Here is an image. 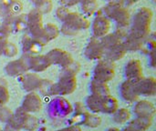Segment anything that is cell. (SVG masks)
Instances as JSON below:
<instances>
[{
    "mask_svg": "<svg viewBox=\"0 0 156 131\" xmlns=\"http://www.w3.org/2000/svg\"><path fill=\"white\" fill-rule=\"evenodd\" d=\"M79 69L80 65L74 62L65 67L60 75L59 81L57 84H53L51 95H68L72 93L77 87L76 74Z\"/></svg>",
    "mask_w": 156,
    "mask_h": 131,
    "instance_id": "6da1fadb",
    "label": "cell"
},
{
    "mask_svg": "<svg viewBox=\"0 0 156 131\" xmlns=\"http://www.w3.org/2000/svg\"><path fill=\"white\" fill-rule=\"evenodd\" d=\"M153 19V12L150 8L144 6L140 8L133 18V24L129 36L144 40L150 35V27Z\"/></svg>",
    "mask_w": 156,
    "mask_h": 131,
    "instance_id": "7a4b0ae2",
    "label": "cell"
},
{
    "mask_svg": "<svg viewBox=\"0 0 156 131\" xmlns=\"http://www.w3.org/2000/svg\"><path fill=\"white\" fill-rule=\"evenodd\" d=\"M90 23L87 17L80 13L69 12L61 26V33L65 36H72L80 30H86L90 27Z\"/></svg>",
    "mask_w": 156,
    "mask_h": 131,
    "instance_id": "3957f363",
    "label": "cell"
},
{
    "mask_svg": "<svg viewBox=\"0 0 156 131\" xmlns=\"http://www.w3.org/2000/svg\"><path fill=\"white\" fill-rule=\"evenodd\" d=\"M101 11L108 19L113 20L119 27L126 28L130 24V12L127 7L123 5L108 3Z\"/></svg>",
    "mask_w": 156,
    "mask_h": 131,
    "instance_id": "277c9868",
    "label": "cell"
},
{
    "mask_svg": "<svg viewBox=\"0 0 156 131\" xmlns=\"http://www.w3.org/2000/svg\"><path fill=\"white\" fill-rule=\"evenodd\" d=\"M115 74V67L113 62L108 60H101L95 69L93 74V79L99 82L106 83L112 80Z\"/></svg>",
    "mask_w": 156,
    "mask_h": 131,
    "instance_id": "5b68a950",
    "label": "cell"
},
{
    "mask_svg": "<svg viewBox=\"0 0 156 131\" xmlns=\"http://www.w3.org/2000/svg\"><path fill=\"white\" fill-rule=\"evenodd\" d=\"M111 28V20L108 19L101 10H99L96 14V16L93 20L91 30L93 37L95 38H102L105 36Z\"/></svg>",
    "mask_w": 156,
    "mask_h": 131,
    "instance_id": "8992f818",
    "label": "cell"
},
{
    "mask_svg": "<svg viewBox=\"0 0 156 131\" xmlns=\"http://www.w3.org/2000/svg\"><path fill=\"white\" fill-rule=\"evenodd\" d=\"M46 56L48 58L51 65L52 64L58 65V66L62 67L63 68L69 67L73 62V59L70 54L59 48H55V49L50 50Z\"/></svg>",
    "mask_w": 156,
    "mask_h": 131,
    "instance_id": "52a82bcc",
    "label": "cell"
},
{
    "mask_svg": "<svg viewBox=\"0 0 156 131\" xmlns=\"http://www.w3.org/2000/svg\"><path fill=\"white\" fill-rule=\"evenodd\" d=\"M25 59L28 69H31L34 72H42L51 66L47 56L28 55Z\"/></svg>",
    "mask_w": 156,
    "mask_h": 131,
    "instance_id": "ba28073f",
    "label": "cell"
},
{
    "mask_svg": "<svg viewBox=\"0 0 156 131\" xmlns=\"http://www.w3.org/2000/svg\"><path fill=\"white\" fill-rule=\"evenodd\" d=\"M125 77L128 81L133 83H137L143 78V67L140 60L132 59L125 67Z\"/></svg>",
    "mask_w": 156,
    "mask_h": 131,
    "instance_id": "9c48e42d",
    "label": "cell"
},
{
    "mask_svg": "<svg viewBox=\"0 0 156 131\" xmlns=\"http://www.w3.org/2000/svg\"><path fill=\"white\" fill-rule=\"evenodd\" d=\"M104 55V49L98 38L92 37L85 49V56L90 60L101 59Z\"/></svg>",
    "mask_w": 156,
    "mask_h": 131,
    "instance_id": "30bf717a",
    "label": "cell"
},
{
    "mask_svg": "<svg viewBox=\"0 0 156 131\" xmlns=\"http://www.w3.org/2000/svg\"><path fill=\"white\" fill-rule=\"evenodd\" d=\"M135 88L138 95L154 96L156 93L155 78H142L139 82L135 83Z\"/></svg>",
    "mask_w": 156,
    "mask_h": 131,
    "instance_id": "8fae6325",
    "label": "cell"
},
{
    "mask_svg": "<svg viewBox=\"0 0 156 131\" xmlns=\"http://www.w3.org/2000/svg\"><path fill=\"white\" fill-rule=\"evenodd\" d=\"M28 70L26 59L24 57L9 62L5 67V72L12 77H17L23 75Z\"/></svg>",
    "mask_w": 156,
    "mask_h": 131,
    "instance_id": "7c38bea8",
    "label": "cell"
},
{
    "mask_svg": "<svg viewBox=\"0 0 156 131\" xmlns=\"http://www.w3.org/2000/svg\"><path fill=\"white\" fill-rule=\"evenodd\" d=\"M71 109H71L70 104L66 99L59 98L53 100L49 106V111L53 115L66 116L70 113Z\"/></svg>",
    "mask_w": 156,
    "mask_h": 131,
    "instance_id": "4fadbf2b",
    "label": "cell"
},
{
    "mask_svg": "<svg viewBox=\"0 0 156 131\" xmlns=\"http://www.w3.org/2000/svg\"><path fill=\"white\" fill-rule=\"evenodd\" d=\"M134 113L138 118H150L153 119L154 113H155V109L154 106L146 100H142L139 101L135 108H134Z\"/></svg>",
    "mask_w": 156,
    "mask_h": 131,
    "instance_id": "5bb4252c",
    "label": "cell"
},
{
    "mask_svg": "<svg viewBox=\"0 0 156 131\" xmlns=\"http://www.w3.org/2000/svg\"><path fill=\"white\" fill-rule=\"evenodd\" d=\"M41 109V99L40 98L35 94H28L23 102V110L26 112H36Z\"/></svg>",
    "mask_w": 156,
    "mask_h": 131,
    "instance_id": "9a60e30c",
    "label": "cell"
},
{
    "mask_svg": "<svg viewBox=\"0 0 156 131\" xmlns=\"http://www.w3.org/2000/svg\"><path fill=\"white\" fill-rule=\"evenodd\" d=\"M121 94H122V97L126 101H129V102L135 101L139 97L136 91L135 84L128 80H126L121 85Z\"/></svg>",
    "mask_w": 156,
    "mask_h": 131,
    "instance_id": "2e32d148",
    "label": "cell"
},
{
    "mask_svg": "<svg viewBox=\"0 0 156 131\" xmlns=\"http://www.w3.org/2000/svg\"><path fill=\"white\" fill-rule=\"evenodd\" d=\"M59 34V30L57 27L56 25L54 24H47L45 26H43V29H42V36L41 38L39 39V43L44 47L48 41L56 38Z\"/></svg>",
    "mask_w": 156,
    "mask_h": 131,
    "instance_id": "e0dca14e",
    "label": "cell"
},
{
    "mask_svg": "<svg viewBox=\"0 0 156 131\" xmlns=\"http://www.w3.org/2000/svg\"><path fill=\"white\" fill-rule=\"evenodd\" d=\"M21 82L25 89L30 91L36 88H40L42 84V79L37 74H25L21 78Z\"/></svg>",
    "mask_w": 156,
    "mask_h": 131,
    "instance_id": "ac0fdd59",
    "label": "cell"
},
{
    "mask_svg": "<svg viewBox=\"0 0 156 131\" xmlns=\"http://www.w3.org/2000/svg\"><path fill=\"white\" fill-rule=\"evenodd\" d=\"M42 47L43 46L39 42L32 38L30 36L26 35L22 38V48L23 51L26 53H29L32 55L37 54L42 49Z\"/></svg>",
    "mask_w": 156,
    "mask_h": 131,
    "instance_id": "d6986e66",
    "label": "cell"
},
{
    "mask_svg": "<svg viewBox=\"0 0 156 131\" xmlns=\"http://www.w3.org/2000/svg\"><path fill=\"white\" fill-rule=\"evenodd\" d=\"M125 53H126V50L123 47V44L120 43V44L105 50L103 56H105L106 60L111 61V62H114V61H117L119 59H122L124 57Z\"/></svg>",
    "mask_w": 156,
    "mask_h": 131,
    "instance_id": "ffe728a7",
    "label": "cell"
},
{
    "mask_svg": "<svg viewBox=\"0 0 156 131\" xmlns=\"http://www.w3.org/2000/svg\"><path fill=\"white\" fill-rule=\"evenodd\" d=\"M98 2L97 0H82L80 3V9L85 17H90L96 13L98 10Z\"/></svg>",
    "mask_w": 156,
    "mask_h": 131,
    "instance_id": "44dd1931",
    "label": "cell"
},
{
    "mask_svg": "<svg viewBox=\"0 0 156 131\" xmlns=\"http://www.w3.org/2000/svg\"><path fill=\"white\" fill-rule=\"evenodd\" d=\"M122 44L126 52L127 51H138L142 49L144 41L128 35L126 38L124 39V41L122 42Z\"/></svg>",
    "mask_w": 156,
    "mask_h": 131,
    "instance_id": "7402d4cb",
    "label": "cell"
},
{
    "mask_svg": "<svg viewBox=\"0 0 156 131\" xmlns=\"http://www.w3.org/2000/svg\"><path fill=\"white\" fill-rule=\"evenodd\" d=\"M152 121L153 119L150 118H137L130 123L129 127L135 131H145L152 125Z\"/></svg>",
    "mask_w": 156,
    "mask_h": 131,
    "instance_id": "603a6c76",
    "label": "cell"
},
{
    "mask_svg": "<svg viewBox=\"0 0 156 131\" xmlns=\"http://www.w3.org/2000/svg\"><path fill=\"white\" fill-rule=\"evenodd\" d=\"M117 109H118V102L113 97H111L110 95L103 97L101 112L112 114L114 113Z\"/></svg>",
    "mask_w": 156,
    "mask_h": 131,
    "instance_id": "cb8c5ba5",
    "label": "cell"
},
{
    "mask_svg": "<svg viewBox=\"0 0 156 131\" xmlns=\"http://www.w3.org/2000/svg\"><path fill=\"white\" fill-rule=\"evenodd\" d=\"M90 89L92 92V95H97V96H109L110 95V90L109 88L107 87L106 83L99 82L96 80H92L90 84Z\"/></svg>",
    "mask_w": 156,
    "mask_h": 131,
    "instance_id": "d4e9b609",
    "label": "cell"
},
{
    "mask_svg": "<svg viewBox=\"0 0 156 131\" xmlns=\"http://www.w3.org/2000/svg\"><path fill=\"white\" fill-rule=\"evenodd\" d=\"M105 97V96H104ZM103 96L91 95L87 98V105L89 109L93 112H101Z\"/></svg>",
    "mask_w": 156,
    "mask_h": 131,
    "instance_id": "484cf974",
    "label": "cell"
},
{
    "mask_svg": "<svg viewBox=\"0 0 156 131\" xmlns=\"http://www.w3.org/2000/svg\"><path fill=\"white\" fill-rule=\"evenodd\" d=\"M33 4L35 9L39 11L42 15L48 14L52 10V2L50 0H35Z\"/></svg>",
    "mask_w": 156,
    "mask_h": 131,
    "instance_id": "4316f807",
    "label": "cell"
},
{
    "mask_svg": "<svg viewBox=\"0 0 156 131\" xmlns=\"http://www.w3.org/2000/svg\"><path fill=\"white\" fill-rule=\"evenodd\" d=\"M114 113L115 114H114V117H113V120L116 123H119V124H123V123L127 122L129 120L130 117H131L129 110L126 109H117Z\"/></svg>",
    "mask_w": 156,
    "mask_h": 131,
    "instance_id": "83f0119b",
    "label": "cell"
},
{
    "mask_svg": "<svg viewBox=\"0 0 156 131\" xmlns=\"http://www.w3.org/2000/svg\"><path fill=\"white\" fill-rule=\"evenodd\" d=\"M23 10V4L19 0H11L8 5V11H9V16H16L21 14Z\"/></svg>",
    "mask_w": 156,
    "mask_h": 131,
    "instance_id": "f1b7e54d",
    "label": "cell"
},
{
    "mask_svg": "<svg viewBox=\"0 0 156 131\" xmlns=\"http://www.w3.org/2000/svg\"><path fill=\"white\" fill-rule=\"evenodd\" d=\"M101 119L96 116L90 115L88 113H84V119H83V124L89 126V127H97L101 124Z\"/></svg>",
    "mask_w": 156,
    "mask_h": 131,
    "instance_id": "f546056e",
    "label": "cell"
},
{
    "mask_svg": "<svg viewBox=\"0 0 156 131\" xmlns=\"http://www.w3.org/2000/svg\"><path fill=\"white\" fill-rule=\"evenodd\" d=\"M8 91L4 79H0V106L4 105L8 100Z\"/></svg>",
    "mask_w": 156,
    "mask_h": 131,
    "instance_id": "4dcf8cb0",
    "label": "cell"
},
{
    "mask_svg": "<svg viewBox=\"0 0 156 131\" xmlns=\"http://www.w3.org/2000/svg\"><path fill=\"white\" fill-rule=\"evenodd\" d=\"M3 53L7 57H12L16 56V54L17 53V48L13 43H10V42L6 41L4 47H3Z\"/></svg>",
    "mask_w": 156,
    "mask_h": 131,
    "instance_id": "1f68e13d",
    "label": "cell"
},
{
    "mask_svg": "<svg viewBox=\"0 0 156 131\" xmlns=\"http://www.w3.org/2000/svg\"><path fill=\"white\" fill-rule=\"evenodd\" d=\"M69 8H67V7H65V6L60 5L58 8H57V9H56L55 16H56V17H57L59 21L64 22V20L66 19V17H67V16L69 15Z\"/></svg>",
    "mask_w": 156,
    "mask_h": 131,
    "instance_id": "d6a6232c",
    "label": "cell"
},
{
    "mask_svg": "<svg viewBox=\"0 0 156 131\" xmlns=\"http://www.w3.org/2000/svg\"><path fill=\"white\" fill-rule=\"evenodd\" d=\"M82 0H59L62 6H65L67 8L72 7L78 4H80Z\"/></svg>",
    "mask_w": 156,
    "mask_h": 131,
    "instance_id": "836d02e7",
    "label": "cell"
},
{
    "mask_svg": "<svg viewBox=\"0 0 156 131\" xmlns=\"http://www.w3.org/2000/svg\"><path fill=\"white\" fill-rule=\"evenodd\" d=\"M140 0H123V5L126 6H131L133 5H134L135 3H137Z\"/></svg>",
    "mask_w": 156,
    "mask_h": 131,
    "instance_id": "e575fe53",
    "label": "cell"
},
{
    "mask_svg": "<svg viewBox=\"0 0 156 131\" xmlns=\"http://www.w3.org/2000/svg\"><path fill=\"white\" fill-rule=\"evenodd\" d=\"M58 131H80V129L77 126H72L70 128H68V129H64L62 130H58Z\"/></svg>",
    "mask_w": 156,
    "mask_h": 131,
    "instance_id": "d590c367",
    "label": "cell"
},
{
    "mask_svg": "<svg viewBox=\"0 0 156 131\" xmlns=\"http://www.w3.org/2000/svg\"><path fill=\"white\" fill-rule=\"evenodd\" d=\"M107 1H108L109 3H112V4L123 5V0H107Z\"/></svg>",
    "mask_w": 156,
    "mask_h": 131,
    "instance_id": "8d00e7d4",
    "label": "cell"
},
{
    "mask_svg": "<svg viewBox=\"0 0 156 131\" xmlns=\"http://www.w3.org/2000/svg\"><path fill=\"white\" fill-rule=\"evenodd\" d=\"M107 131H120L119 129H110L109 130Z\"/></svg>",
    "mask_w": 156,
    "mask_h": 131,
    "instance_id": "74e56055",
    "label": "cell"
},
{
    "mask_svg": "<svg viewBox=\"0 0 156 131\" xmlns=\"http://www.w3.org/2000/svg\"><path fill=\"white\" fill-rule=\"evenodd\" d=\"M0 131H1V129H0Z\"/></svg>",
    "mask_w": 156,
    "mask_h": 131,
    "instance_id": "f35d334b",
    "label": "cell"
}]
</instances>
